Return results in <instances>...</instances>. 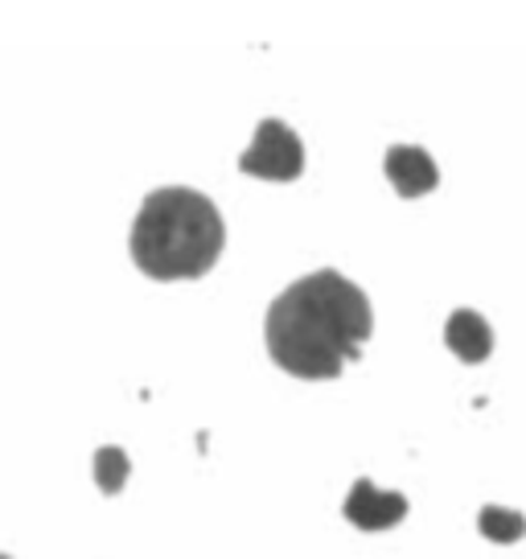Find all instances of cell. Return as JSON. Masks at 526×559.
<instances>
[{"label": "cell", "mask_w": 526, "mask_h": 559, "mask_svg": "<svg viewBox=\"0 0 526 559\" xmlns=\"http://www.w3.org/2000/svg\"><path fill=\"white\" fill-rule=\"evenodd\" d=\"M128 247L148 280H202L227 247V227L206 193L165 186L144 198Z\"/></svg>", "instance_id": "obj_2"}, {"label": "cell", "mask_w": 526, "mask_h": 559, "mask_svg": "<svg viewBox=\"0 0 526 559\" xmlns=\"http://www.w3.org/2000/svg\"><path fill=\"white\" fill-rule=\"evenodd\" d=\"M444 346L453 349L465 367H477L493 354V330L490 321L474 309H456L449 321H444Z\"/></svg>", "instance_id": "obj_6"}, {"label": "cell", "mask_w": 526, "mask_h": 559, "mask_svg": "<svg viewBox=\"0 0 526 559\" xmlns=\"http://www.w3.org/2000/svg\"><path fill=\"white\" fill-rule=\"evenodd\" d=\"M0 559H9V556H0Z\"/></svg>", "instance_id": "obj_9"}, {"label": "cell", "mask_w": 526, "mask_h": 559, "mask_svg": "<svg viewBox=\"0 0 526 559\" xmlns=\"http://www.w3.org/2000/svg\"><path fill=\"white\" fill-rule=\"evenodd\" d=\"M128 473H132V461H128L123 449L107 444V449L95 453V486L104 489V493H120L128 486Z\"/></svg>", "instance_id": "obj_8"}, {"label": "cell", "mask_w": 526, "mask_h": 559, "mask_svg": "<svg viewBox=\"0 0 526 559\" xmlns=\"http://www.w3.org/2000/svg\"><path fill=\"white\" fill-rule=\"evenodd\" d=\"M342 514H346V523H354L358 531L379 535V531H391V526L404 523L407 498L404 493H395V489H379L374 481L362 477V481H354V489L346 493Z\"/></svg>", "instance_id": "obj_4"}, {"label": "cell", "mask_w": 526, "mask_h": 559, "mask_svg": "<svg viewBox=\"0 0 526 559\" xmlns=\"http://www.w3.org/2000/svg\"><path fill=\"white\" fill-rule=\"evenodd\" d=\"M239 169L263 181H297L304 174V144L284 120H263L251 148L239 157Z\"/></svg>", "instance_id": "obj_3"}, {"label": "cell", "mask_w": 526, "mask_h": 559, "mask_svg": "<svg viewBox=\"0 0 526 559\" xmlns=\"http://www.w3.org/2000/svg\"><path fill=\"white\" fill-rule=\"evenodd\" d=\"M374 313L367 293L334 267L284 288L263 321L267 354L292 379H337L342 370L362 358Z\"/></svg>", "instance_id": "obj_1"}, {"label": "cell", "mask_w": 526, "mask_h": 559, "mask_svg": "<svg viewBox=\"0 0 526 559\" xmlns=\"http://www.w3.org/2000/svg\"><path fill=\"white\" fill-rule=\"evenodd\" d=\"M477 531L490 543H518L526 535V514L506 507H486L477 514Z\"/></svg>", "instance_id": "obj_7"}, {"label": "cell", "mask_w": 526, "mask_h": 559, "mask_svg": "<svg viewBox=\"0 0 526 559\" xmlns=\"http://www.w3.org/2000/svg\"><path fill=\"white\" fill-rule=\"evenodd\" d=\"M386 181L399 190V198H423L440 186V169L420 144H395L386 148Z\"/></svg>", "instance_id": "obj_5"}]
</instances>
